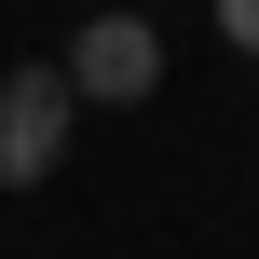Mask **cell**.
<instances>
[{
  "mask_svg": "<svg viewBox=\"0 0 259 259\" xmlns=\"http://www.w3.org/2000/svg\"><path fill=\"white\" fill-rule=\"evenodd\" d=\"M219 41H232V55H259V0H219Z\"/></svg>",
  "mask_w": 259,
  "mask_h": 259,
  "instance_id": "cell-3",
  "label": "cell"
},
{
  "mask_svg": "<svg viewBox=\"0 0 259 259\" xmlns=\"http://www.w3.org/2000/svg\"><path fill=\"white\" fill-rule=\"evenodd\" d=\"M55 82L82 109H137V96H164V27L150 14H82V41L55 55Z\"/></svg>",
  "mask_w": 259,
  "mask_h": 259,
  "instance_id": "cell-1",
  "label": "cell"
},
{
  "mask_svg": "<svg viewBox=\"0 0 259 259\" xmlns=\"http://www.w3.org/2000/svg\"><path fill=\"white\" fill-rule=\"evenodd\" d=\"M68 123H82V96L55 68H0V191H41L68 164Z\"/></svg>",
  "mask_w": 259,
  "mask_h": 259,
  "instance_id": "cell-2",
  "label": "cell"
}]
</instances>
